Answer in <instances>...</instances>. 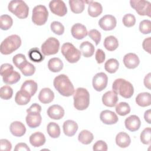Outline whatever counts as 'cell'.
Here are the masks:
<instances>
[{"label": "cell", "mask_w": 151, "mask_h": 151, "mask_svg": "<svg viewBox=\"0 0 151 151\" xmlns=\"http://www.w3.org/2000/svg\"><path fill=\"white\" fill-rule=\"evenodd\" d=\"M26 123L30 128H36L38 127L42 121V117L40 113H28L26 116Z\"/></svg>", "instance_id": "d6986e66"}, {"label": "cell", "mask_w": 151, "mask_h": 151, "mask_svg": "<svg viewBox=\"0 0 151 151\" xmlns=\"http://www.w3.org/2000/svg\"><path fill=\"white\" fill-rule=\"evenodd\" d=\"M130 6L139 15L151 16V4L147 1L143 0H131Z\"/></svg>", "instance_id": "ba28073f"}, {"label": "cell", "mask_w": 151, "mask_h": 151, "mask_svg": "<svg viewBox=\"0 0 151 151\" xmlns=\"http://www.w3.org/2000/svg\"><path fill=\"white\" fill-rule=\"evenodd\" d=\"M47 131L52 138H58L60 136L61 130L59 125L55 122H50L47 127Z\"/></svg>", "instance_id": "836d02e7"}, {"label": "cell", "mask_w": 151, "mask_h": 151, "mask_svg": "<svg viewBox=\"0 0 151 151\" xmlns=\"http://www.w3.org/2000/svg\"><path fill=\"white\" fill-rule=\"evenodd\" d=\"M8 8L9 11L19 19H25L28 16L29 7L23 1H11L8 4Z\"/></svg>", "instance_id": "5b68a950"}, {"label": "cell", "mask_w": 151, "mask_h": 151, "mask_svg": "<svg viewBox=\"0 0 151 151\" xmlns=\"http://www.w3.org/2000/svg\"><path fill=\"white\" fill-rule=\"evenodd\" d=\"M150 42H151V38L150 37H147L145 38L142 43L143 48L144 50H145L148 53L150 54Z\"/></svg>", "instance_id": "db71d44e"}, {"label": "cell", "mask_w": 151, "mask_h": 151, "mask_svg": "<svg viewBox=\"0 0 151 151\" xmlns=\"http://www.w3.org/2000/svg\"><path fill=\"white\" fill-rule=\"evenodd\" d=\"M48 117L54 120H60L64 116V110L60 105L54 104L48 107L47 111Z\"/></svg>", "instance_id": "2e32d148"}, {"label": "cell", "mask_w": 151, "mask_h": 151, "mask_svg": "<svg viewBox=\"0 0 151 151\" xmlns=\"http://www.w3.org/2000/svg\"><path fill=\"white\" fill-rule=\"evenodd\" d=\"M115 109L116 113L121 116H124L130 112V107L126 102H120L117 104Z\"/></svg>", "instance_id": "ab89813d"}, {"label": "cell", "mask_w": 151, "mask_h": 151, "mask_svg": "<svg viewBox=\"0 0 151 151\" xmlns=\"http://www.w3.org/2000/svg\"><path fill=\"white\" fill-rule=\"evenodd\" d=\"M27 61L25 56L22 54H18L14 55L12 58V62L15 66L18 68L19 67L26 61Z\"/></svg>", "instance_id": "bcb514c9"}, {"label": "cell", "mask_w": 151, "mask_h": 151, "mask_svg": "<svg viewBox=\"0 0 151 151\" xmlns=\"http://www.w3.org/2000/svg\"><path fill=\"white\" fill-rule=\"evenodd\" d=\"M54 99V92L47 87L41 89L38 94V99L43 104H48L52 102Z\"/></svg>", "instance_id": "7402d4cb"}, {"label": "cell", "mask_w": 151, "mask_h": 151, "mask_svg": "<svg viewBox=\"0 0 151 151\" xmlns=\"http://www.w3.org/2000/svg\"><path fill=\"white\" fill-rule=\"evenodd\" d=\"M108 77L107 75L103 72L97 73L93 78V87L97 91H101L107 85Z\"/></svg>", "instance_id": "30bf717a"}, {"label": "cell", "mask_w": 151, "mask_h": 151, "mask_svg": "<svg viewBox=\"0 0 151 151\" xmlns=\"http://www.w3.org/2000/svg\"><path fill=\"white\" fill-rule=\"evenodd\" d=\"M25 76H31L35 71V66L31 63L26 61L19 68Z\"/></svg>", "instance_id": "8d00e7d4"}, {"label": "cell", "mask_w": 151, "mask_h": 151, "mask_svg": "<svg viewBox=\"0 0 151 151\" xmlns=\"http://www.w3.org/2000/svg\"><path fill=\"white\" fill-rule=\"evenodd\" d=\"M93 150H102V151H107L108 149L107 143L103 140H98L93 145Z\"/></svg>", "instance_id": "681fc988"}, {"label": "cell", "mask_w": 151, "mask_h": 151, "mask_svg": "<svg viewBox=\"0 0 151 151\" xmlns=\"http://www.w3.org/2000/svg\"><path fill=\"white\" fill-rule=\"evenodd\" d=\"M21 45V40L18 35H11L7 37L1 42L0 51L2 54L8 55L19 48Z\"/></svg>", "instance_id": "277c9868"}, {"label": "cell", "mask_w": 151, "mask_h": 151, "mask_svg": "<svg viewBox=\"0 0 151 151\" xmlns=\"http://www.w3.org/2000/svg\"><path fill=\"white\" fill-rule=\"evenodd\" d=\"M63 63L61 59L57 57L51 58L48 62V69L54 73L60 71L63 68Z\"/></svg>", "instance_id": "f546056e"}, {"label": "cell", "mask_w": 151, "mask_h": 151, "mask_svg": "<svg viewBox=\"0 0 151 151\" xmlns=\"http://www.w3.org/2000/svg\"><path fill=\"white\" fill-rule=\"evenodd\" d=\"M88 35L94 41L96 45H97L100 43L101 41V35L100 32L98 30L96 29H91L88 32Z\"/></svg>", "instance_id": "7dc6e473"}, {"label": "cell", "mask_w": 151, "mask_h": 151, "mask_svg": "<svg viewBox=\"0 0 151 151\" xmlns=\"http://www.w3.org/2000/svg\"><path fill=\"white\" fill-rule=\"evenodd\" d=\"M80 49L81 53L85 57H90L94 53L95 48L94 45L88 41H84L80 45Z\"/></svg>", "instance_id": "f1b7e54d"}, {"label": "cell", "mask_w": 151, "mask_h": 151, "mask_svg": "<svg viewBox=\"0 0 151 151\" xmlns=\"http://www.w3.org/2000/svg\"><path fill=\"white\" fill-rule=\"evenodd\" d=\"M28 55L29 58L33 62L35 63H40L44 60V55H42V53L40 51L38 48L34 47L31 48L28 52Z\"/></svg>", "instance_id": "1f68e13d"}, {"label": "cell", "mask_w": 151, "mask_h": 151, "mask_svg": "<svg viewBox=\"0 0 151 151\" xmlns=\"http://www.w3.org/2000/svg\"><path fill=\"white\" fill-rule=\"evenodd\" d=\"M37 88V83L32 80H28L24 81L21 87V90L27 92L31 97L35 94Z\"/></svg>", "instance_id": "4316f807"}, {"label": "cell", "mask_w": 151, "mask_h": 151, "mask_svg": "<svg viewBox=\"0 0 151 151\" xmlns=\"http://www.w3.org/2000/svg\"><path fill=\"white\" fill-rule=\"evenodd\" d=\"M9 130L12 135L16 137H21L26 132V128L24 124L19 121H15L10 124Z\"/></svg>", "instance_id": "ffe728a7"}, {"label": "cell", "mask_w": 151, "mask_h": 151, "mask_svg": "<svg viewBox=\"0 0 151 151\" xmlns=\"http://www.w3.org/2000/svg\"><path fill=\"white\" fill-rule=\"evenodd\" d=\"M116 18L111 15H106L101 17L99 21L100 27L104 31L113 30L116 27Z\"/></svg>", "instance_id": "7c38bea8"}, {"label": "cell", "mask_w": 151, "mask_h": 151, "mask_svg": "<svg viewBox=\"0 0 151 151\" xmlns=\"http://www.w3.org/2000/svg\"><path fill=\"white\" fill-rule=\"evenodd\" d=\"M131 143L129 135L125 132H120L116 136V143L121 148L127 147Z\"/></svg>", "instance_id": "cb8c5ba5"}, {"label": "cell", "mask_w": 151, "mask_h": 151, "mask_svg": "<svg viewBox=\"0 0 151 151\" xmlns=\"http://www.w3.org/2000/svg\"><path fill=\"white\" fill-rule=\"evenodd\" d=\"M103 45L107 50L109 51H113L117 48L119 46V41L115 37L110 35L106 37Z\"/></svg>", "instance_id": "4dcf8cb0"}, {"label": "cell", "mask_w": 151, "mask_h": 151, "mask_svg": "<svg viewBox=\"0 0 151 151\" xmlns=\"http://www.w3.org/2000/svg\"><path fill=\"white\" fill-rule=\"evenodd\" d=\"M60 48V42L54 37H49L41 45V52L44 55L57 54Z\"/></svg>", "instance_id": "9c48e42d"}, {"label": "cell", "mask_w": 151, "mask_h": 151, "mask_svg": "<svg viewBox=\"0 0 151 151\" xmlns=\"http://www.w3.org/2000/svg\"><path fill=\"white\" fill-rule=\"evenodd\" d=\"M13 24V20L11 17L8 15H2L0 17V27L2 30L9 29Z\"/></svg>", "instance_id": "74e56055"}, {"label": "cell", "mask_w": 151, "mask_h": 151, "mask_svg": "<svg viewBox=\"0 0 151 151\" xmlns=\"http://www.w3.org/2000/svg\"><path fill=\"white\" fill-rule=\"evenodd\" d=\"M119 67V63L115 58H110L104 64L105 70L110 74L116 73L118 70Z\"/></svg>", "instance_id": "d590c367"}, {"label": "cell", "mask_w": 151, "mask_h": 151, "mask_svg": "<svg viewBox=\"0 0 151 151\" xmlns=\"http://www.w3.org/2000/svg\"><path fill=\"white\" fill-rule=\"evenodd\" d=\"M103 12V7L100 3L91 1L88 6V14L91 17H97Z\"/></svg>", "instance_id": "484cf974"}, {"label": "cell", "mask_w": 151, "mask_h": 151, "mask_svg": "<svg viewBox=\"0 0 151 151\" xmlns=\"http://www.w3.org/2000/svg\"><path fill=\"white\" fill-rule=\"evenodd\" d=\"M31 96L27 92L20 90L17 91L15 97V103L21 106L27 104L31 100Z\"/></svg>", "instance_id": "d4e9b609"}, {"label": "cell", "mask_w": 151, "mask_h": 151, "mask_svg": "<svg viewBox=\"0 0 151 151\" xmlns=\"http://www.w3.org/2000/svg\"><path fill=\"white\" fill-rule=\"evenodd\" d=\"M48 17L47 8L42 5L35 6L32 10V21L37 25H42L46 23Z\"/></svg>", "instance_id": "52a82bcc"}, {"label": "cell", "mask_w": 151, "mask_h": 151, "mask_svg": "<svg viewBox=\"0 0 151 151\" xmlns=\"http://www.w3.org/2000/svg\"><path fill=\"white\" fill-rule=\"evenodd\" d=\"M117 94L113 91H108L102 96V102L107 107H113L115 106L118 101Z\"/></svg>", "instance_id": "ac0fdd59"}, {"label": "cell", "mask_w": 151, "mask_h": 151, "mask_svg": "<svg viewBox=\"0 0 151 151\" xmlns=\"http://www.w3.org/2000/svg\"><path fill=\"white\" fill-rule=\"evenodd\" d=\"M136 103L141 107H147L151 104L150 94L147 92L140 93L136 97Z\"/></svg>", "instance_id": "83f0119b"}, {"label": "cell", "mask_w": 151, "mask_h": 151, "mask_svg": "<svg viewBox=\"0 0 151 151\" xmlns=\"http://www.w3.org/2000/svg\"><path fill=\"white\" fill-rule=\"evenodd\" d=\"M139 31L143 34H149L151 32V21L144 19L139 24Z\"/></svg>", "instance_id": "b9f144b4"}, {"label": "cell", "mask_w": 151, "mask_h": 151, "mask_svg": "<svg viewBox=\"0 0 151 151\" xmlns=\"http://www.w3.org/2000/svg\"><path fill=\"white\" fill-rule=\"evenodd\" d=\"M124 124L127 130L133 132L139 129L141 125V122L137 116L131 115L125 119Z\"/></svg>", "instance_id": "9a60e30c"}, {"label": "cell", "mask_w": 151, "mask_h": 151, "mask_svg": "<svg viewBox=\"0 0 151 151\" xmlns=\"http://www.w3.org/2000/svg\"><path fill=\"white\" fill-rule=\"evenodd\" d=\"M150 134L151 129L148 127L145 128L140 133V141L144 145H149L150 143Z\"/></svg>", "instance_id": "ee69618b"}, {"label": "cell", "mask_w": 151, "mask_h": 151, "mask_svg": "<svg viewBox=\"0 0 151 151\" xmlns=\"http://www.w3.org/2000/svg\"><path fill=\"white\" fill-rule=\"evenodd\" d=\"M1 76L2 77H5L9 74H11L14 71L13 66L8 63H5L1 66Z\"/></svg>", "instance_id": "c3c4849f"}, {"label": "cell", "mask_w": 151, "mask_h": 151, "mask_svg": "<svg viewBox=\"0 0 151 151\" xmlns=\"http://www.w3.org/2000/svg\"><path fill=\"white\" fill-rule=\"evenodd\" d=\"M61 51L66 60L70 63H77L80 59L81 51L70 42L63 44Z\"/></svg>", "instance_id": "8992f818"}, {"label": "cell", "mask_w": 151, "mask_h": 151, "mask_svg": "<svg viewBox=\"0 0 151 151\" xmlns=\"http://www.w3.org/2000/svg\"><path fill=\"white\" fill-rule=\"evenodd\" d=\"M123 63L126 68L129 69H134L139 65L140 60L136 54L130 52L124 56Z\"/></svg>", "instance_id": "e0dca14e"}, {"label": "cell", "mask_w": 151, "mask_h": 151, "mask_svg": "<svg viewBox=\"0 0 151 151\" xmlns=\"http://www.w3.org/2000/svg\"><path fill=\"white\" fill-rule=\"evenodd\" d=\"M93 139V134L87 130H83L81 131L78 136V141L84 145H88L91 143Z\"/></svg>", "instance_id": "e575fe53"}, {"label": "cell", "mask_w": 151, "mask_h": 151, "mask_svg": "<svg viewBox=\"0 0 151 151\" xmlns=\"http://www.w3.org/2000/svg\"><path fill=\"white\" fill-rule=\"evenodd\" d=\"M15 151H20V150H25V151H30V149L27 146V145L25 143H18L14 149Z\"/></svg>", "instance_id": "11a10c76"}, {"label": "cell", "mask_w": 151, "mask_h": 151, "mask_svg": "<svg viewBox=\"0 0 151 151\" xmlns=\"http://www.w3.org/2000/svg\"><path fill=\"white\" fill-rule=\"evenodd\" d=\"M100 118L104 124L108 125L115 124L119 120L117 114L114 112L109 110L102 111L100 113Z\"/></svg>", "instance_id": "4fadbf2b"}, {"label": "cell", "mask_w": 151, "mask_h": 151, "mask_svg": "<svg viewBox=\"0 0 151 151\" xmlns=\"http://www.w3.org/2000/svg\"><path fill=\"white\" fill-rule=\"evenodd\" d=\"M71 33L72 36L77 40L83 39L88 35L86 27L80 23H76L72 26Z\"/></svg>", "instance_id": "5bb4252c"}, {"label": "cell", "mask_w": 151, "mask_h": 151, "mask_svg": "<svg viewBox=\"0 0 151 151\" xmlns=\"http://www.w3.org/2000/svg\"><path fill=\"white\" fill-rule=\"evenodd\" d=\"M73 99L74 107L78 110H84L90 104V94L87 89L78 87L74 93Z\"/></svg>", "instance_id": "3957f363"}, {"label": "cell", "mask_w": 151, "mask_h": 151, "mask_svg": "<svg viewBox=\"0 0 151 151\" xmlns=\"http://www.w3.org/2000/svg\"><path fill=\"white\" fill-rule=\"evenodd\" d=\"M49 8L51 11L59 17L64 16L67 12V8L64 1L61 0L51 1L49 3Z\"/></svg>", "instance_id": "8fae6325"}, {"label": "cell", "mask_w": 151, "mask_h": 151, "mask_svg": "<svg viewBox=\"0 0 151 151\" xmlns=\"http://www.w3.org/2000/svg\"><path fill=\"white\" fill-rule=\"evenodd\" d=\"M21 78V75L17 71H13L9 75L2 77L3 81L6 84H13L17 83Z\"/></svg>", "instance_id": "f35d334b"}, {"label": "cell", "mask_w": 151, "mask_h": 151, "mask_svg": "<svg viewBox=\"0 0 151 151\" xmlns=\"http://www.w3.org/2000/svg\"><path fill=\"white\" fill-rule=\"evenodd\" d=\"M13 95V90L9 86H2L0 89V97L4 100L10 99Z\"/></svg>", "instance_id": "60d3db41"}, {"label": "cell", "mask_w": 151, "mask_h": 151, "mask_svg": "<svg viewBox=\"0 0 151 151\" xmlns=\"http://www.w3.org/2000/svg\"><path fill=\"white\" fill-rule=\"evenodd\" d=\"M69 5L71 11L75 14L81 13L85 8V1L83 0H70Z\"/></svg>", "instance_id": "d6a6232c"}, {"label": "cell", "mask_w": 151, "mask_h": 151, "mask_svg": "<svg viewBox=\"0 0 151 151\" xmlns=\"http://www.w3.org/2000/svg\"><path fill=\"white\" fill-rule=\"evenodd\" d=\"M41 111V107L37 103H33L27 110V112L28 113H40Z\"/></svg>", "instance_id": "f5cc1de1"}, {"label": "cell", "mask_w": 151, "mask_h": 151, "mask_svg": "<svg viewBox=\"0 0 151 151\" xmlns=\"http://www.w3.org/2000/svg\"><path fill=\"white\" fill-rule=\"evenodd\" d=\"M112 89L117 94H119L125 99L130 98L134 93L133 85L129 81L123 78L115 80L112 85Z\"/></svg>", "instance_id": "7a4b0ae2"}, {"label": "cell", "mask_w": 151, "mask_h": 151, "mask_svg": "<svg viewBox=\"0 0 151 151\" xmlns=\"http://www.w3.org/2000/svg\"><path fill=\"white\" fill-rule=\"evenodd\" d=\"M144 118H145V121L148 124L151 123V110H150V109H149L145 112Z\"/></svg>", "instance_id": "6f0895ef"}, {"label": "cell", "mask_w": 151, "mask_h": 151, "mask_svg": "<svg viewBox=\"0 0 151 151\" xmlns=\"http://www.w3.org/2000/svg\"><path fill=\"white\" fill-rule=\"evenodd\" d=\"M46 139L44 134L40 132H37L32 133L29 137V143L35 147H39L44 145Z\"/></svg>", "instance_id": "603a6c76"}, {"label": "cell", "mask_w": 151, "mask_h": 151, "mask_svg": "<svg viewBox=\"0 0 151 151\" xmlns=\"http://www.w3.org/2000/svg\"><path fill=\"white\" fill-rule=\"evenodd\" d=\"M63 132L69 137L73 136L77 132L78 126L77 123L71 120H67L63 123Z\"/></svg>", "instance_id": "44dd1931"}, {"label": "cell", "mask_w": 151, "mask_h": 151, "mask_svg": "<svg viewBox=\"0 0 151 151\" xmlns=\"http://www.w3.org/2000/svg\"><path fill=\"white\" fill-rule=\"evenodd\" d=\"M51 31L55 34L61 35L64 32V25L58 21H53L50 25Z\"/></svg>", "instance_id": "7bdbcfd3"}, {"label": "cell", "mask_w": 151, "mask_h": 151, "mask_svg": "<svg viewBox=\"0 0 151 151\" xmlns=\"http://www.w3.org/2000/svg\"><path fill=\"white\" fill-rule=\"evenodd\" d=\"M53 84L58 92L65 97H70L75 92L74 87L68 77L65 74H60L55 77Z\"/></svg>", "instance_id": "6da1fadb"}, {"label": "cell", "mask_w": 151, "mask_h": 151, "mask_svg": "<svg viewBox=\"0 0 151 151\" xmlns=\"http://www.w3.org/2000/svg\"><path fill=\"white\" fill-rule=\"evenodd\" d=\"M0 148L1 150L10 151L12 149V145L7 139H2L0 140Z\"/></svg>", "instance_id": "816d5d0a"}, {"label": "cell", "mask_w": 151, "mask_h": 151, "mask_svg": "<svg viewBox=\"0 0 151 151\" xmlns=\"http://www.w3.org/2000/svg\"><path fill=\"white\" fill-rule=\"evenodd\" d=\"M95 58L98 64L103 63L106 58V55L104 52L101 49H97L96 54H95Z\"/></svg>", "instance_id": "f907efd6"}, {"label": "cell", "mask_w": 151, "mask_h": 151, "mask_svg": "<svg viewBox=\"0 0 151 151\" xmlns=\"http://www.w3.org/2000/svg\"><path fill=\"white\" fill-rule=\"evenodd\" d=\"M122 22L125 27H132L134 26L136 23V18L133 14H127L123 16Z\"/></svg>", "instance_id": "f6af8a7d"}, {"label": "cell", "mask_w": 151, "mask_h": 151, "mask_svg": "<svg viewBox=\"0 0 151 151\" xmlns=\"http://www.w3.org/2000/svg\"><path fill=\"white\" fill-rule=\"evenodd\" d=\"M150 80H151V73H148L144 78V85L148 89H150L151 88V83H150Z\"/></svg>", "instance_id": "9f6ffc18"}]
</instances>
